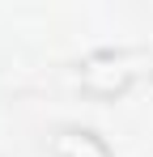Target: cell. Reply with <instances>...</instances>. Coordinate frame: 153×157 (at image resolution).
Here are the masks:
<instances>
[{"label":"cell","mask_w":153,"mask_h":157,"mask_svg":"<svg viewBox=\"0 0 153 157\" xmlns=\"http://www.w3.org/2000/svg\"><path fill=\"white\" fill-rule=\"evenodd\" d=\"M153 55L145 47H94L73 64L76 89L94 102H119L149 77Z\"/></svg>","instance_id":"cell-1"},{"label":"cell","mask_w":153,"mask_h":157,"mask_svg":"<svg viewBox=\"0 0 153 157\" xmlns=\"http://www.w3.org/2000/svg\"><path fill=\"white\" fill-rule=\"evenodd\" d=\"M51 157H115V153H111V144H106L94 128L68 123V128L55 132V140H51Z\"/></svg>","instance_id":"cell-2"}]
</instances>
